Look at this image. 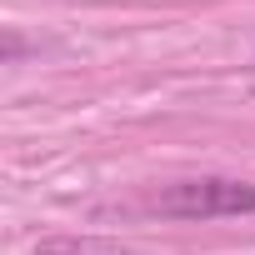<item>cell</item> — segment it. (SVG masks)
<instances>
[{"label":"cell","mask_w":255,"mask_h":255,"mask_svg":"<svg viewBox=\"0 0 255 255\" xmlns=\"http://www.w3.org/2000/svg\"><path fill=\"white\" fill-rule=\"evenodd\" d=\"M155 215H170V220H225V215H255V185L250 180H225V175H210V180H180L170 190H160L150 200Z\"/></svg>","instance_id":"cell-1"},{"label":"cell","mask_w":255,"mask_h":255,"mask_svg":"<svg viewBox=\"0 0 255 255\" xmlns=\"http://www.w3.org/2000/svg\"><path fill=\"white\" fill-rule=\"evenodd\" d=\"M35 255H125V245L110 235H45Z\"/></svg>","instance_id":"cell-2"}]
</instances>
